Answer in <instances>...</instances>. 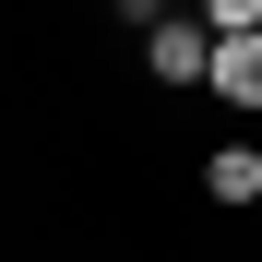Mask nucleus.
<instances>
[{
  "label": "nucleus",
  "mask_w": 262,
  "mask_h": 262,
  "mask_svg": "<svg viewBox=\"0 0 262 262\" xmlns=\"http://www.w3.org/2000/svg\"><path fill=\"white\" fill-rule=\"evenodd\" d=\"M203 60H214V36H203V12H167L155 36H143V72L179 96V83H203Z\"/></svg>",
  "instance_id": "obj_1"
},
{
  "label": "nucleus",
  "mask_w": 262,
  "mask_h": 262,
  "mask_svg": "<svg viewBox=\"0 0 262 262\" xmlns=\"http://www.w3.org/2000/svg\"><path fill=\"white\" fill-rule=\"evenodd\" d=\"M203 96H227L238 119H262V36H214V60H203Z\"/></svg>",
  "instance_id": "obj_2"
},
{
  "label": "nucleus",
  "mask_w": 262,
  "mask_h": 262,
  "mask_svg": "<svg viewBox=\"0 0 262 262\" xmlns=\"http://www.w3.org/2000/svg\"><path fill=\"white\" fill-rule=\"evenodd\" d=\"M203 203L250 214V203H262V143H214V155H203Z\"/></svg>",
  "instance_id": "obj_3"
}]
</instances>
